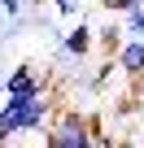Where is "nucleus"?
I'll use <instances>...</instances> for the list:
<instances>
[{"mask_svg":"<svg viewBox=\"0 0 144 148\" xmlns=\"http://www.w3.org/2000/svg\"><path fill=\"white\" fill-rule=\"evenodd\" d=\"M0 87H5V96H31V92H39L44 83H39V70H35V65H18Z\"/></svg>","mask_w":144,"mask_h":148,"instance_id":"obj_3","label":"nucleus"},{"mask_svg":"<svg viewBox=\"0 0 144 148\" xmlns=\"http://www.w3.org/2000/svg\"><path fill=\"white\" fill-rule=\"evenodd\" d=\"M0 9H5V18H18L22 13V0H0Z\"/></svg>","mask_w":144,"mask_h":148,"instance_id":"obj_9","label":"nucleus"},{"mask_svg":"<svg viewBox=\"0 0 144 148\" xmlns=\"http://www.w3.org/2000/svg\"><path fill=\"white\" fill-rule=\"evenodd\" d=\"M52 96L39 87L31 96H5V105H0V118H5L9 135H44L48 122H52Z\"/></svg>","mask_w":144,"mask_h":148,"instance_id":"obj_1","label":"nucleus"},{"mask_svg":"<svg viewBox=\"0 0 144 148\" xmlns=\"http://www.w3.org/2000/svg\"><path fill=\"white\" fill-rule=\"evenodd\" d=\"M61 18H83V0H52Z\"/></svg>","mask_w":144,"mask_h":148,"instance_id":"obj_7","label":"nucleus"},{"mask_svg":"<svg viewBox=\"0 0 144 148\" xmlns=\"http://www.w3.org/2000/svg\"><path fill=\"white\" fill-rule=\"evenodd\" d=\"M5 148H13V144H5Z\"/></svg>","mask_w":144,"mask_h":148,"instance_id":"obj_11","label":"nucleus"},{"mask_svg":"<svg viewBox=\"0 0 144 148\" xmlns=\"http://www.w3.org/2000/svg\"><path fill=\"white\" fill-rule=\"evenodd\" d=\"M140 79H144V74H140Z\"/></svg>","mask_w":144,"mask_h":148,"instance_id":"obj_12","label":"nucleus"},{"mask_svg":"<svg viewBox=\"0 0 144 148\" xmlns=\"http://www.w3.org/2000/svg\"><path fill=\"white\" fill-rule=\"evenodd\" d=\"M114 65H118V74H127V79H140L144 74V39H122L118 52H114Z\"/></svg>","mask_w":144,"mask_h":148,"instance_id":"obj_2","label":"nucleus"},{"mask_svg":"<svg viewBox=\"0 0 144 148\" xmlns=\"http://www.w3.org/2000/svg\"><path fill=\"white\" fill-rule=\"evenodd\" d=\"M88 52H92V26L74 18V31L61 35V57H88Z\"/></svg>","mask_w":144,"mask_h":148,"instance_id":"obj_4","label":"nucleus"},{"mask_svg":"<svg viewBox=\"0 0 144 148\" xmlns=\"http://www.w3.org/2000/svg\"><path fill=\"white\" fill-rule=\"evenodd\" d=\"M118 26H122V35H127V39H144V5H135L131 13H122V22H118Z\"/></svg>","mask_w":144,"mask_h":148,"instance_id":"obj_6","label":"nucleus"},{"mask_svg":"<svg viewBox=\"0 0 144 148\" xmlns=\"http://www.w3.org/2000/svg\"><path fill=\"white\" fill-rule=\"evenodd\" d=\"M5 144H13V135H9V126H5V118H0V148Z\"/></svg>","mask_w":144,"mask_h":148,"instance_id":"obj_10","label":"nucleus"},{"mask_svg":"<svg viewBox=\"0 0 144 148\" xmlns=\"http://www.w3.org/2000/svg\"><path fill=\"white\" fill-rule=\"evenodd\" d=\"M122 39H127V35H122V26H118V22H109V26H101V31H92V48H101L105 57H114Z\"/></svg>","mask_w":144,"mask_h":148,"instance_id":"obj_5","label":"nucleus"},{"mask_svg":"<svg viewBox=\"0 0 144 148\" xmlns=\"http://www.w3.org/2000/svg\"><path fill=\"white\" fill-rule=\"evenodd\" d=\"M101 5H105L109 13H118V18H122V13H131L135 5H144V0H101Z\"/></svg>","mask_w":144,"mask_h":148,"instance_id":"obj_8","label":"nucleus"}]
</instances>
